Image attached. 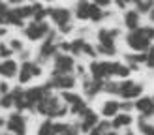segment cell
Here are the masks:
<instances>
[{"label":"cell","mask_w":154,"mask_h":135,"mask_svg":"<svg viewBox=\"0 0 154 135\" xmlns=\"http://www.w3.org/2000/svg\"><path fill=\"white\" fill-rule=\"evenodd\" d=\"M124 40H126V45L130 47L132 52H147L150 49V45H152V41L149 40V36L143 32V26L128 32Z\"/></svg>","instance_id":"obj_1"},{"label":"cell","mask_w":154,"mask_h":135,"mask_svg":"<svg viewBox=\"0 0 154 135\" xmlns=\"http://www.w3.org/2000/svg\"><path fill=\"white\" fill-rule=\"evenodd\" d=\"M88 70H90L92 79L109 81L113 77V60H92Z\"/></svg>","instance_id":"obj_2"},{"label":"cell","mask_w":154,"mask_h":135,"mask_svg":"<svg viewBox=\"0 0 154 135\" xmlns=\"http://www.w3.org/2000/svg\"><path fill=\"white\" fill-rule=\"evenodd\" d=\"M119 96L122 100H137V98L143 96V85L141 82H135L132 79H122L119 82Z\"/></svg>","instance_id":"obj_3"},{"label":"cell","mask_w":154,"mask_h":135,"mask_svg":"<svg viewBox=\"0 0 154 135\" xmlns=\"http://www.w3.org/2000/svg\"><path fill=\"white\" fill-rule=\"evenodd\" d=\"M135 111L143 118H152L154 116V100L149 96H141L135 100Z\"/></svg>","instance_id":"obj_4"},{"label":"cell","mask_w":154,"mask_h":135,"mask_svg":"<svg viewBox=\"0 0 154 135\" xmlns=\"http://www.w3.org/2000/svg\"><path fill=\"white\" fill-rule=\"evenodd\" d=\"M79 116H81V131H85V133H90V131L98 126V122H100L98 112L92 111L90 107H88L87 111H83Z\"/></svg>","instance_id":"obj_5"},{"label":"cell","mask_w":154,"mask_h":135,"mask_svg":"<svg viewBox=\"0 0 154 135\" xmlns=\"http://www.w3.org/2000/svg\"><path fill=\"white\" fill-rule=\"evenodd\" d=\"M120 36L119 28H100L98 30V43L100 45H107V47H117L115 40Z\"/></svg>","instance_id":"obj_6"},{"label":"cell","mask_w":154,"mask_h":135,"mask_svg":"<svg viewBox=\"0 0 154 135\" xmlns=\"http://www.w3.org/2000/svg\"><path fill=\"white\" fill-rule=\"evenodd\" d=\"M62 98L68 105H72V112H75V115H81L83 111L88 109V105L85 103V100H81V96H77L73 92H62Z\"/></svg>","instance_id":"obj_7"},{"label":"cell","mask_w":154,"mask_h":135,"mask_svg":"<svg viewBox=\"0 0 154 135\" xmlns=\"http://www.w3.org/2000/svg\"><path fill=\"white\" fill-rule=\"evenodd\" d=\"M49 86H55V88H66V90H70L75 86V79L72 77V75H68V73H53V79L49 82Z\"/></svg>","instance_id":"obj_8"},{"label":"cell","mask_w":154,"mask_h":135,"mask_svg":"<svg viewBox=\"0 0 154 135\" xmlns=\"http://www.w3.org/2000/svg\"><path fill=\"white\" fill-rule=\"evenodd\" d=\"M122 22H124V26H126L128 32L141 28V13L137 10H126L124 17H122Z\"/></svg>","instance_id":"obj_9"},{"label":"cell","mask_w":154,"mask_h":135,"mask_svg":"<svg viewBox=\"0 0 154 135\" xmlns=\"http://www.w3.org/2000/svg\"><path fill=\"white\" fill-rule=\"evenodd\" d=\"M40 73H42V68L40 66H36L32 62H25V64H23V68H21V73L17 75V77H19L21 85H25V82H28L32 77H38Z\"/></svg>","instance_id":"obj_10"},{"label":"cell","mask_w":154,"mask_h":135,"mask_svg":"<svg viewBox=\"0 0 154 135\" xmlns=\"http://www.w3.org/2000/svg\"><path fill=\"white\" fill-rule=\"evenodd\" d=\"M8 130L15 135H26V126H25V118H23L19 112H15V115L10 116L8 120Z\"/></svg>","instance_id":"obj_11"},{"label":"cell","mask_w":154,"mask_h":135,"mask_svg":"<svg viewBox=\"0 0 154 135\" xmlns=\"http://www.w3.org/2000/svg\"><path fill=\"white\" fill-rule=\"evenodd\" d=\"M124 60H126V66L130 70H139V68L147 62V52H128L124 55Z\"/></svg>","instance_id":"obj_12"},{"label":"cell","mask_w":154,"mask_h":135,"mask_svg":"<svg viewBox=\"0 0 154 135\" xmlns=\"http://www.w3.org/2000/svg\"><path fill=\"white\" fill-rule=\"evenodd\" d=\"M25 34L28 40H40L42 36L47 34V25L45 22H32L25 28Z\"/></svg>","instance_id":"obj_13"},{"label":"cell","mask_w":154,"mask_h":135,"mask_svg":"<svg viewBox=\"0 0 154 135\" xmlns=\"http://www.w3.org/2000/svg\"><path fill=\"white\" fill-rule=\"evenodd\" d=\"M73 58L66 56V55H58L55 58V71L57 73H70L73 70Z\"/></svg>","instance_id":"obj_14"},{"label":"cell","mask_w":154,"mask_h":135,"mask_svg":"<svg viewBox=\"0 0 154 135\" xmlns=\"http://www.w3.org/2000/svg\"><path fill=\"white\" fill-rule=\"evenodd\" d=\"M51 15V19L57 22L58 26H64V25H70V17H72V13L66 10V8H55V10H51L49 11Z\"/></svg>","instance_id":"obj_15"},{"label":"cell","mask_w":154,"mask_h":135,"mask_svg":"<svg viewBox=\"0 0 154 135\" xmlns=\"http://www.w3.org/2000/svg\"><path fill=\"white\" fill-rule=\"evenodd\" d=\"M120 112V101L117 100H107L102 103V115L105 118H115Z\"/></svg>","instance_id":"obj_16"},{"label":"cell","mask_w":154,"mask_h":135,"mask_svg":"<svg viewBox=\"0 0 154 135\" xmlns=\"http://www.w3.org/2000/svg\"><path fill=\"white\" fill-rule=\"evenodd\" d=\"M134 122V116L130 115V112H119L117 116H115L111 120V124H113V130H120V128H130Z\"/></svg>","instance_id":"obj_17"},{"label":"cell","mask_w":154,"mask_h":135,"mask_svg":"<svg viewBox=\"0 0 154 135\" xmlns=\"http://www.w3.org/2000/svg\"><path fill=\"white\" fill-rule=\"evenodd\" d=\"M83 88H85V94H87L88 98H96V96L103 90V81H96V79L85 81Z\"/></svg>","instance_id":"obj_18"},{"label":"cell","mask_w":154,"mask_h":135,"mask_svg":"<svg viewBox=\"0 0 154 135\" xmlns=\"http://www.w3.org/2000/svg\"><path fill=\"white\" fill-rule=\"evenodd\" d=\"M90 2H87V0H79L75 6V17L79 19V21H85V19H88V15H90Z\"/></svg>","instance_id":"obj_19"},{"label":"cell","mask_w":154,"mask_h":135,"mask_svg":"<svg viewBox=\"0 0 154 135\" xmlns=\"http://www.w3.org/2000/svg\"><path fill=\"white\" fill-rule=\"evenodd\" d=\"M0 75H4V77H15L17 75V64L13 60H4L0 64Z\"/></svg>","instance_id":"obj_20"},{"label":"cell","mask_w":154,"mask_h":135,"mask_svg":"<svg viewBox=\"0 0 154 135\" xmlns=\"http://www.w3.org/2000/svg\"><path fill=\"white\" fill-rule=\"evenodd\" d=\"M109 15H111V13L103 11V8H100V6H96V4H92V6H90V15H88V19H90V21L100 22V21H103L105 17H109Z\"/></svg>","instance_id":"obj_21"},{"label":"cell","mask_w":154,"mask_h":135,"mask_svg":"<svg viewBox=\"0 0 154 135\" xmlns=\"http://www.w3.org/2000/svg\"><path fill=\"white\" fill-rule=\"evenodd\" d=\"M137 128H139L141 135H154V124L149 122V118L139 116V120H137Z\"/></svg>","instance_id":"obj_22"},{"label":"cell","mask_w":154,"mask_h":135,"mask_svg":"<svg viewBox=\"0 0 154 135\" xmlns=\"http://www.w3.org/2000/svg\"><path fill=\"white\" fill-rule=\"evenodd\" d=\"M53 52H55V36L51 34V38H49V40L42 45L40 55H42V58H47V56H51V55H53Z\"/></svg>","instance_id":"obj_23"},{"label":"cell","mask_w":154,"mask_h":135,"mask_svg":"<svg viewBox=\"0 0 154 135\" xmlns=\"http://www.w3.org/2000/svg\"><path fill=\"white\" fill-rule=\"evenodd\" d=\"M135 4V10L139 13H149L154 8V0H132Z\"/></svg>","instance_id":"obj_24"},{"label":"cell","mask_w":154,"mask_h":135,"mask_svg":"<svg viewBox=\"0 0 154 135\" xmlns=\"http://www.w3.org/2000/svg\"><path fill=\"white\" fill-rule=\"evenodd\" d=\"M85 45H87V41L81 40V38H77V40L72 41V52L73 55H81V52H85Z\"/></svg>","instance_id":"obj_25"},{"label":"cell","mask_w":154,"mask_h":135,"mask_svg":"<svg viewBox=\"0 0 154 135\" xmlns=\"http://www.w3.org/2000/svg\"><path fill=\"white\" fill-rule=\"evenodd\" d=\"M103 92L107 94H119V82L117 81H103Z\"/></svg>","instance_id":"obj_26"},{"label":"cell","mask_w":154,"mask_h":135,"mask_svg":"<svg viewBox=\"0 0 154 135\" xmlns=\"http://www.w3.org/2000/svg\"><path fill=\"white\" fill-rule=\"evenodd\" d=\"M96 51H98V55H103V56H115L117 55V47H107V45H100V43H98Z\"/></svg>","instance_id":"obj_27"},{"label":"cell","mask_w":154,"mask_h":135,"mask_svg":"<svg viewBox=\"0 0 154 135\" xmlns=\"http://www.w3.org/2000/svg\"><path fill=\"white\" fill-rule=\"evenodd\" d=\"M8 22H11V25H15V26H23V17L17 13V10L8 11Z\"/></svg>","instance_id":"obj_28"},{"label":"cell","mask_w":154,"mask_h":135,"mask_svg":"<svg viewBox=\"0 0 154 135\" xmlns=\"http://www.w3.org/2000/svg\"><path fill=\"white\" fill-rule=\"evenodd\" d=\"M38 135H55V130H53L51 120H45V122L40 126V131H38Z\"/></svg>","instance_id":"obj_29"},{"label":"cell","mask_w":154,"mask_h":135,"mask_svg":"<svg viewBox=\"0 0 154 135\" xmlns=\"http://www.w3.org/2000/svg\"><path fill=\"white\" fill-rule=\"evenodd\" d=\"M45 13H49V11H45L40 4H36V6H34V15H32V17H34V22H42V19L45 17Z\"/></svg>","instance_id":"obj_30"},{"label":"cell","mask_w":154,"mask_h":135,"mask_svg":"<svg viewBox=\"0 0 154 135\" xmlns=\"http://www.w3.org/2000/svg\"><path fill=\"white\" fill-rule=\"evenodd\" d=\"M17 13L21 15L23 19L30 17V15H34V6H23V8H19V10H17Z\"/></svg>","instance_id":"obj_31"},{"label":"cell","mask_w":154,"mask_h":135,"mask_svg":"<svg viewBox=\"0 0 154 135\" xmlns=\"http://www.w3.org/2000/svg\"><path fill=\"white\" fill-rule=\"evenodd\" d=\"M132 109H135V101H130V100H122L120 101V111L122 112H130Z\"/></svg>","instance_id":"obj_32"},{"label":"cell","mask_w":154,"mask_h":135,"mask_svg":"<svg viewBox=\"0 0 154 135\" xmlns=\"http://www.w3.org/2000/svg\"><path fill=\"white\" fill-rule=\"evenodd\" d=\"M11 103H15V100H13V96L11 94H6L2 100H0V107H4V109H8V107H11Z\"/></svg>","instance_id":"obj_33"},{"label":"cell","mask_w":154,"mask_h":135,"mask_svg":"<svg viewBox=\"0 0 154 135\" xmlns=\"http://www.w3.org/2000/svg\"><path fill=\"white\" fill-rule=\"evenodd\" d=\"M0 22H8V8L2 0H0Z\"/></svg>","instance_id":"obj_34"},{"label":"cell","mask_w":154,"mask_h":135,"mask_svg":"<svg viewBox=\"0 0 154 135\" xmlns=\"http://www.w3.org/2000/svg\"><path fill=\"white\" fill-rule=\"evenodd\" d=\"M113 2H115L117 8H120V10H126V6L132 2V0H113Z\"/></svg>","instance_id":"obj_35"},{"label":"cell","mask_w":154,"mask_h":135,"mask_svg":"<svg viewBox=\"0 0 154 135\" xmlns=\"http://www.w3.org/2000/svg\"><path fill=\"white\" fill-rule=\"evenodd\" d=\"M113 0H92V4H96L100 8H107V6H111Z\"/></svg>","instance_id":"obj_36"},{"label":"cell","mask_w":154,"mask_h":135,"mask_svg":"<svg viewBox=\"0 0 154 135\" xmlns=\"http://www.w3.org/2000/svg\"><path fill=\"white\" fill-rule=\"evenodd\" d=\"M0 55H2V56H10L11 55V49H8L4 43H0Z\"/></svg>","instance_id":"obj_37"},{"label":"cell","mask_w":154,"mask_h":135,"mask_svg":"<svg viewBox=\"0 0 154 135\" xmlns=\"http://www.w3.org/2000/svg\"><path fill=\"white\" fill-rule=\"evenodd\" d=\"M10 45H11V49H13V51H19V49H21V47H23V45H21V43H19V41H17V40H13V41H11V43H10Z\"/></svg>","instance_id":"obj_38"},{"label":"cell","mask_w":154,"mask_h":135,"mask_svg":"<svg viewBox=\"0 0 154 135\" xmlns=\"http://www.w3.org/2000/svg\"><path fill=\"white\" fill-rule=\"evenodd\" d=\"M0 92H2V94H8V92H10V86H8L6 82H0Z\"/></svg>","instance_id":"obj_39"},{"label":"cell","mask_w":154,"mask_h":135,"mask_svg":"<svg viewBox=\"0 0 154 135\" xmlns=\"http://www.w3.org/2000/svg\"><path fill=\"white\" fill-rule=\"evenodd\" d=\"M149 19H150V22L154 25V8H152V10L149 11Z\"/></svg>","instance_id":"obj_40"},{"label":"cell","mask_w":154,"mask_h":135,"mask_svg":"<svg viewBox=\"0 0 154 135\" xmlns=\"http://www.w3.org/2000/svg\"><path fill=\"white\" fill-rule=\"evenodd\" d=\"M105 135H119V133H117V130H111L109 133H105Z\"/></svg>","instance_id":"obj_41"},{"label":"cell","mask_w":154,"mask_h":135,"mask_svg":"<svg viewBox=\"0 0 154 135\" xmlns=\"http://www.w3.org/2000/svg\"><path fill=\"white\" fill-rule=\"evenodd\" d=\"M10 2H11V4H19V2H21V0H10Z\"/></svg>","instance_id":"obj_42"},{"label":"cell","mask_w":154,"mask_h":135,"mask_svg":"<svg viewBox=\"0 0 154 135\" xmlns=\"http://www.w3.org/2000/svg\"><path fill=\"white\" fill-rule=\"evenodd\" d=\"M4 34H6V30H4V28H0V36H4Z\"/></svg>","instance_id":"obj_43"},{"label":"cell","mask_w":154,"mask_h":135,"mask_svg":"<svg viewBox=\"0 0 154 135\" xmlns=\"http://www.w3.org/2000/svg\"><path fill=\"white\" fill-rule=\"evenodd\" d=\"M124 135H135V133H134V131H126Z\"/></svg>","instance_id":"obj_44"},{"label":"cell","mask_w":154,"mask_h":135,"mask_svg":"<svg viewBox=\"0 0 154 135\" xmlns=\"http://www.w3.org/2000/svg\"><path fill=\"white\" fill-rule=\"evenodd\" d=\"M0 126H4V118H0Z\"/></svg>","instance_id":"obj_45"},{"label":"cell","mask_w":154,"mask_h":135,"mask_svg":"<svg viewBox=\"0 0 154 135\" xmlns=\"http://www.w3.org/2000/svg\"><path fill=\"white\" fill-rule=\"evenodd\" d=\"M152 100H154V94H152Z\"/></svg>","instance_id":"obj_46"},{"label":"cell","mask_w":154,"mask_h":135,"mask_svg":"<svg viewBox=\"0 0 154 135\" xmlns=\"http://www.w3.org/2000/svg\"><path fill=\"white\" fill-rule=\"evenodd\" d=\"M6 135H10V133H6Z\"/></svg>","instance_id":"obj_47"}]
</instances>
